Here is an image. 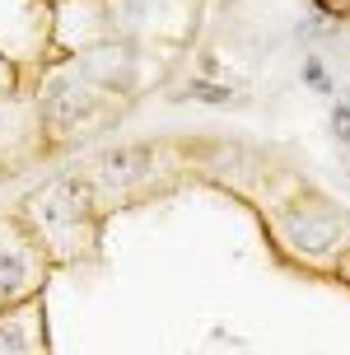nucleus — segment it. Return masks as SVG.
<instances>
[{
    "label": "nucleus",
    "mask_w": 350,
    "mask_h": 355,
    "mask_svg": "<svg viewBox=\"0 0 350 355\" xmlns=\"http://www.w3.org/2000/svg\"><path fill=\"white\" fill-rule=\"evenodd\" d=\"M150 168V155L140 150V145H131V150H112V155H103V164H98V178L103 182H112V187H126V182H140V173Z\"/></svg>",
    "instance_id": "1"
},
{
    "label": "nucleus",
    "mask_w": 350,
    "mask_h": 355,
    "mask_svg": "<svg viewBox=\"0 0 350 355\" xmlns=\"http://www.w3.org/2000/svg\"><path fill=\"white\" fill-rule=\"evenodd\" d=\"M290 239H295L299 248H308V252H322L327 243H332V225H327V220L308 225V215H290Z\"/></svg>",
    "instance_id": "2"
},
{
    "label": "nucleus",
    "mask_w": 350,
    "mask_h": 355,
    "mask_svg": "<svg viewBox=\"0 0 350 355\" xmlns=\"http://www.w3.org/2000/svg\"><path fill=\"white\" fill-rule=\"evenodd\" d=\"M19 276H24V266H19L15 257H0V300H10V295H15Z\"/></svg>",
    "instance_id": "3"
},
{
    "label": "nucleus",
    "mask_w": 350,
    "mask_h": 355,
    "mask_svg": "<svg viewBox=\"0 0 350 355\" xmlns=\"http://www.w3.org/2000/svg\"><path fill=\"white\" fill-rule=\"evenodd\" d=\"M0 355H28V341L19 327H0Z\"/></svg>",
    "instance_id": "4"
},
{
    "label": "nucleus",
    "mask_w": 350,
    "mask_h": 355,
    "mask_svg": "<svg viewBox=\"0 0 350 355\" xmlns=\"http://www.w3.org/2000/svg\"><path fill=\"white\" fill-rule=\"evenodd\" d=\"M332 131L341 136V145H350V107H332Z\"/></svg>",
    "instance_id": "5"
},
{
    "label": "nucleus",
    "mask_w": 350,
    "mask_h": 355,
    "mask_svg": "<svg viewBox=\"0 0 350 355\" xmlns=\"http://www.w3.org/2000/svg\"><path fill=\"white\" fill-rule=\"evenodd\" d=\"M304 80H308L313 89H332V80L322 75V61H308V66H304Z\"/></svg>",
    "instance_id": "6"
},
{
    "label": "nucleus",
    "mask_w": 350,
    "mask_h": 355,
    "mask_svg": "<svg viewBox=\"0 0 350 355\" xmlns=\"http://www.w3.org/2000/svg\"><path fill=\"white\" fill-rule=\"evenodd\" d=\"M192 98H210V103H225L229 98V89H210V85H201V89H187Z\"/></svg>",
    "instance_id": "7"
}]
</instances>
